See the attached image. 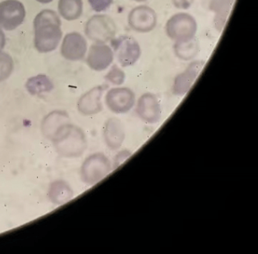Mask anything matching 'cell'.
<instances>
[{
  "mask_svg": "<svg viewBox=\"0 0 258 254\" xmlns=\"http://www.w3.org/2000/svg\"><path fill=\"white\" fill-rule=\"evenodd\" d=\"M166 33L176 42H185L193 39L198 30L194 17L185 12L175 14L166 23Z\"/></svg>",
  "mask_w": 258,
  "mask_h": 254,
  "instance_id": "3",
  "label": "cell"
},
{
  "mask_svg": "<svg viewBox=\"0 0 258 254\" xmlns=\"http://www.w3.org/2000/svg\"><path fill=\"white\" fill-rule=\"evenodd\" d=\"M194 0H173L175 7L179 9H187L192 5Z\"/></svg>",
  "mask_w": 258,
  "mask_h": 254,
  "instance_id": "25",
  "label": "cell"
},
{
  "mask_svg": "<svg viewBox=\"0 0 258 254\" xmlns=\"http://www.w3.org/2000/svg\"><path fill=\"white\" fill-rule=\"evenodd\" d=\"M105 88L102 86L93 88L83 95L78 101L79 111L85 116L96 114L102 110V96Z\"/></svg>",
  "mask_w": 258,
  "mask_h": 254,
  "instance_id": "14",
  "label": "cell"
},
{
  "mask_svg": "<svg viewBox=\"0 0 258 254\" xmlns=\"http://www.w3.org/2000/svg\"><path fill=\"white\" fill-rule=\"evenodd\" d=\"M233 3L234 0H214L211 4V9L215 12V26L219 30L224 27Z\"/></svg>",
  "mask_w": 258,
  "mask_h": 254,
  "instance_id": "19",
  "label": "cell"
},
{
  "mask_svg": "<svg viewBox=\"0 0 258 254\" xmlns=\"http://www.w3.org/2000/svg\"><path fill=\"white\" fill-rule=\"evenodd\" d=\"M37 1L40 3H43V4H47V3H51L53 0H37Z\"/></svg>",
  "mask_w": 258,
  "mask_h": 254,
  "instance_id": "28",
  "label": "cell"
},
{
  "mask_svg": "<svg viewBox=\"0 0 258 254\" xmlns=\"http://www.w3.org/2000/svg\"><path fill=\"white\" fill-rule=\"evenodd\" d=\"M14 69V61L10 54L0 51V82L8 79Z\"/></svg>",
  "mask_w": 258,
  "mask_h": 254,
  "instance_id": "22",
  "label": "cell"
},
{
  "mask_svg": "<svg viewBox=\"0 0 258 254\" xmlns=\"http://www.w3.org/2000/svg\"><path fill=\"white\" fill-rule=\"evenodd\" d=\"M125 73L118 68L117 65H114L110 70L109 72L106 74L105 79L112 84L120 86L123 84L125 80Z\"/></svg>",
  "mask_w": 258,
  "mask_h": 254,
  "instance_id": "23",
  "label": "cell"
},
{
  "mask_svg": "<svg viewBox=\"0 0 258 254\" xmlns=\"http://www.w3.org/2000/svg\"><path fill=\"white\" fill-rule=\"evenodd\" d=\"M74 192L66 181L62 180L53 181L49 186V198L53 204L61 205L72 199Z\"/></svg>",
  "mask_w": 258,
  "mask_h": 254,
  "instance_id": "17",
  "label": "cell"
},
{
  "mask_svg": "<svg viewBox=\"0 0 258 254\" xmlns=\"http://www.w3.org/2000/svg\"><path fill=\"white\" fill-rule=\"evenodd\" d=\"M130 27L139 33H149L157 25V14L147 6H139L131 10L128 15Z\"/></svg>",
  "mask_w": 258,
  "mask_h": 254,
  "instance_id": "8",
  "label": "cell"
},
{
  "mask_svg": "<svg viewBox=\"0 0 258 254\" xmlns=\"http://www.w3.org/2000/svg\"><path fill=\"white\" fill-rule=\"evenodd\" d=\"M131 156V153L128 152L127 151H123L122 152L119 153L116 157L115 168L118 167V166L122 164L123 162L126 161V159L129 158Z\"/></svg>",
  "mask_w": 258,
  "mask_h": 254,
  "instance_id": "26",
  "label": "cell"
},
{
  "mask_svg": "<svg viewBox=\"0 0 258 254\" xmlns=\"http://www.w3.org/2000/svg\"><path fill=\"white\" fill-rule=\"evenodd\" d=\"M69 114L61 110H55L49 113L42 122L43 134L49 139H52L55 132L64 124L69 123Z\"/></svg>",
  "mask_w": 258,
  "mask_h": 254,
  "instance_id": "16",
  "label": "cell"
},
{
  "mask_svg": "<svg viewBox=\"0 0 258 254\" xmlns=\"http://www.w3.org/2000/svg\"><path fill=\"white\" fill-rule=\"evenodd\" d=\"M133 1H136V2H145V1H147V0H133Z\"/></svg>",
  "mask_w": 258,
  "mask_h": 254,
  "instance_id": "29",
  "label": "cell"
},
{
  "mask_svg": "<svg viewBox=\"0 0 258 254\" xmlns=\"http://www.w3.org/2000/svg\"><path fill=\"white\" fill-rule=\"evenodd\" d=\"M58 12L67 21L78 19L82 15V0H59Z\"/></svg>",
  "mask_w": 258,
  "mask_h": 254,
  "instance_id": "18",
  "label": "cell"
},
{
  "mask_svg": "<svg viewBox=\"0 0 258 254\" xmlns=\"http://www.w3.org/2000/svg\"><path fill=\"white\" fill-rule=\"evenodd\" d=\"M25 86L31 95H40L45 92H49L54 87L49 77L43 74L30 78Z\"/></svg>",
  "mask_w": 258,
  "mask_h": 254,
  "instance_id": "20",
  "label": "cell"
},
{
  "mask_svg": "<svg viewBox=\"0 0 258 254\" xmlns=\"http://www.w3.org/2000/svg\"><path fill=\"white\" fill-rule=\"evenodd\" d=\"M93 11L102 12L107 10L112 4L114 0H88Z\"/></svg>",
  "mask_w": 258,
  "mask_h": 254,
  "instance_id": "24",
  "label": "cell"
},
{
  "mask_svg": "<svg viewBox=\"0 0 258 254\" xmlns=\"http://www.w3.org/2000/svg\"><path fill=\"white\" fill-rule=\"evenodd\" d=\"M51 140L57 152L67 158H77L87 149V138L84 131L72 124L61 125Z\"/></svg>",
  "mask_w": 258,
  "mask_h": 254,
  "instance_id": "2",
  "label": "cell"
},
{
  "mask_svg": "<svg viewBox=\"0 0 258 254\" xmlns=\"http://www.w3.org/2000/svg\"><path fill=\"white\" fill-rule=\"evenodd\" d=\"M6 45L5 33L3 31L2 29L0 28V51H2L4 46Z\"/></svg>",
  "mask_w": 258,
  "mask_h": 254,
  "instance_id": "27",
  "label": "cell"
},
{
  "mask_svg": "<svg viewBox=\"0 0 258 254\" xmlns=\"http://www.w3.org/2000/svg\"><path fill=\"white\" fill-rule=\"evenodd\" d=\"M104 138L108 148L117 150L120 148L125 139L124 130L121 122L117 118H111L105 122Z\"/></svg>",
  "mask_w": 258,
  "mask_h": 254,
  "instance_id": "15",
  "label": "cell"
},
{
  "mask_svg": "<svg viewBox=\"0 0 258 254\" xmlns=\"http://www.w3.org/2000/svg\"><path fill=\"white\" fill-rule=\"evenodd\" d=\"M111 164L105 154L97 153L86 159L81 166V175L83 181L93 185L102 181L110 173Z\"/></svg>",
  "mask_w": 258,
  "mask_h": 254,
  "instance_id": "5",
  "label": "cell"
},
{
  "mask_svg": "<svg viewBox=\"0 0 258 254\" xmlns=\"http://www.w3.org/2000/svg\"><path fill=\"white\" fill-rule=\"evenodd\" d=\"M87 42L79 33L74 32L66 35L61 47V55L70 60H79L85 57Z\"/></svg>",
  "mask_w": 258,
  "mask_h": 254,
  "instance_id": "12",
  "label": "cell"
},
{
  "mask_svg": "<svg viewBox=\"0 0 258 254\" xmlns=\"http://www.w3.org/2000/svg\"><path fill=\"white\" fill-rule=\"evenodd\" d=\"M135 101V94L126 87L110 89L105 96V103L108 108L116 113H124L129 111L134 107Z\"/></svg>",
  "mask_w": 258,
  "mask_h": 254,
  "instance_id": "9",
  "label": "cell"
},
{
  "mask_svg": "<svg viewBox=\"0 0 258 254\" xmlns=\"http://www.w3.org/2000/svg\"><path fill=\"white\" fill-rule=\"evenodd\" d=\"M113 52L117 61L123 68L132 66L141 56V48L135 38L131 36H120L111 40Z\"/></svg>",
  "mask_w": 258,
  "mask_h": 254,
  "instance_id": "6",
  "label": "cell"
},
{
  "mask_svg": "<svg viewBox=\"0 0 258 254\" xmlns=\"http://www.w3.org/2000/svg\"><path fill=\"white\" fill-rule=\"evenodd\" d=\"M34 45L40 53L53 51L62 36L61 22L56 12L45 9L36 16L34 21Z\"/></svg>",
  "mask_w": 258,
  "mask_h": 254,
  "instance_id": "1",
  "label": "cell"
},
{
  "mask_svg": "<svg viewBox=\"0 0 258 254\" xmlns=\"http://www.w3.org/2000/svg\"><path fill=\"white\" fill-rule=\"evenodd\" d=\"M204 66L205 61L203 60H196L190 64L183 72L176 76L175 78L173 85V93L178 96L185 95L191 89Z\"/></svg>",
  "mask_w": 258,
  "mask_h": 254,
  "instance_id": "10",
  "label": "cell"
},
{
  "mask_svg": "<svg viewBox=\"0 0 258 254\" xmlns=\"http://www.w3.org/2000/svg\"><path fill=\"white\" fill-rule=\"evenodd\" d=\"M26 15L23 3L19 0H5L0 3V27L13 30L23 23Z\"/></svg>",
  "mask_w": 258,
  "mask_h": 254,
  "instance_id": "7",
  "label": "cell"
},
{
  "mask_svg": "<svg viewBox=\"0 0 258 254\" xmlns=\"http://www.w3.org/2000/svg\"><path fill=\"white\" fill-rule=\"evenodd\" d=\"M116 33L117 27L115 23L108 15H93L86 24V35L96 43H105L112 40Z\"/></svg>",
  "mask_w": 258,
  "mask_h": 254,
  "instance_id": "4",
  "label": "cell"
},
{
  "mask_svg": "<svg viewBox=\"0 0 258 254\" xmlns=\"http://www.w3.org/2000/svg\"><path fill=\"white\" fill-rule=\"evenodd\" d=\"M199 50V41L195 37L185 42H176L174 45L176 56L184 60H191L196 57Z\"/></svg>",
  "mask_w": 258,
  "mask_h": 254,
  "instance_id": "21",
  "label": "cell"
},
{
  "mask_svg": "<svg viewBox=\"0 0 258 254\" xmlns=\"http://www.w3.org/2000/svg\"><path fill=\"white\" fill-rule=\"evenodd\" d=\"M137 113L145 122L155 123L161 118V105L158 98L152 93H145L139 98Z\"/></svg>",
  "mask_w": 258,
  "mask_h": 254,
  "instance_id": "13",
  "label": "cell"
},
{
  "mask_svg": "<svg viewBox=\"0 0 258 254\" xmlns=\"http://www.w3.org/2000/svg\"><path fill=\"white\" fill-rule=\"evenodd\" d=\"M112 48L105 43H95L90 46L87 63L93 71L106 70L114 60Z\"/></svg>",
  "mask_w": 258,
  "mask_h": 254,
  "instance_id": "11",
  "label": "cell"
}]
</instances>
